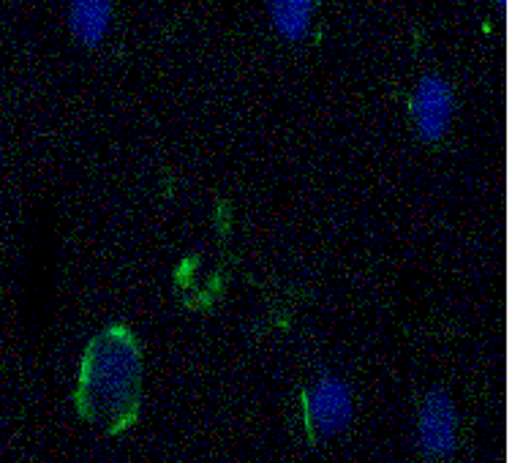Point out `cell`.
<instances>
[{
  "label": "cell",
  "instance_id": "1",
  "mask_svg": "<svg viewBox=\"0 0 512 463\" xmlns=\"http://www.w3.org/2000/svg\"><path fill=\"white\" fill-rule=\"evenodd\" d=\"M74 406L101 434H123L142 406V346L126 325L93 335L79 363Z\"/></svg>",
  "mask_w": 512,
  "mask_h": 463
},
{
  "label": "cell",
  "instance_id": "2",
  "mask_svg": "<svg viewBox=\"0 0 512 463\" xmlns=\"http://www.w3.org/2000/svg\"><path fill=\"white\" fill-rule=\"evenodd\" d=\"M303 417L314 439L325 442L333 436L344 434L355 420V395L344 379L322 376L316 379L303 401Z\"/></svg>",
  "mask_w": 512,
  "mask_h": 463
},
{
  "label": "cell",
  "instance_id": "3",
  "mask_svg": "<svg viewBox=\"0 0 512 463\" xmlns=\"http://www.w3.org/2000/svg\"><path fill=\"white\" fill-rule=\"evenodd\" d=\"M409 118H412L414 134L425 145H439L455 118V93L453 85L439 74H425L414 85L412 101H409Z\"/></svg>",
  "mask_w": 512,
  "mask_h": 463
},
{
  "label": "cell",
  "instance_id": "4",
  "mask_svg": "<svg viewBox=\"0 0 512 463\" xmlns=\"http://www.w3.org/2000/svg\"><path fill=\"white\" fill-rule=\"evenodd\" d=\"M417 450L428 461H447L458 453V409L444 390H431L420 404Z\"/></svg>",
  "mask_w": 512,
  "mask_h": 463
},
{
  "label": "cell",
  "instance_id": "5",
  "mask_svg": "<svg viewBox=\"0 0 512 463\" xmlns=\"http://www.w3.org/2000/svg\"><path fill=\"white\" fill-rule=\"evenodd\" d=\"M112 17H115V0H71L69 28L74 39L88 50L104 44L112 28Z\"/></svg>",
  "mask_w": 512,
  "mask_h": 463
},
{
  "label": "cell",
  "instance_id": "6",
  "mask_svg": "<svg viewBox=\"0 0 512 463\" xmlns=\"http://www.w3.org/2000/svg\"><path fill=\"white\" fill-rule=\"evenodd\" d=\"M273 28L284 41H303L314 25L316 0H267Z\"/></svg>",
  "mask_w": 512,
  "mask_h": 463
},
{
  "label": "cell",
  "instance_id": "7",
  "mask_svg": "<svg viewBox=\"0 0 512 463\" xmlns=\"http://www.w3.org/2000/svg\"><path fill=\"white\" fill-rule=\"evenodd\" d=\"M496 3V9L499 11H507V6H510V0H493Z\"/></svg>",
  "mask_w": 512,
  "mask_h": 463
}]
</instances>
